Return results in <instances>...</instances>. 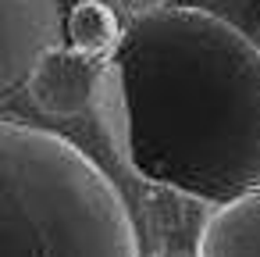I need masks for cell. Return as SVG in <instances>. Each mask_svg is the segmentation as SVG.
<instances>
[{"instance_id":"obj_1","label":"cell","mask_w":260,"mask_h":257,"mask_svg":"<svg viewBox=\"0 0 260 257\" xmlns=\"http://www.w3.org/2000/svg\"><path fill=\"white\" fill-rule=\"evenodd\" d=\"M121 164L221 207L260 189V47L200 8L128 18L96 104Z\"/></svg>"},{"instance_id":"obj_2","label":"cell","mask_w":260,"mask_h":257,"mask_svg":"<svg viewBox=\"0 0 260 257\" xmlns=\"http://www.w3.org/2000/svg\"><path fill=\"white\" fill-rule=\"evenodd\" d=\"M0 257H139L114 182L75 143L0 122Z\"/></svg>"},{"instance_id":"obj_3","label":"cell","mask_w":260,"mask_h":257,"mask_svg":"<svg viewBox=\"0 0 260 257\" xmlns=\"http://www.w3.org/2000/svg\"><path fill=\"white\" fill-rule=\"evenodd\" d=\"M68 47V15L61 0H0V93L11 97L36 65Z\"/></svg>"},{"instance_id":"obj_4","label":"cell","mask_w":260,"mask_h":257,"mask_svg":"<svg viewBox=\"0 0 260 257\" xmlns=\"http://www.w3.org/2000/svg\"><path fill=\"white\" fill-rule=\"evenodd\" d=\"M104 65L75 47L50 50L25 82L29 100L54 118H79L100 104L104 93Z\"/></svg>"},{"instance_id":"obj_5","label":"cell","mask_w":260,"mask_h":257,"mask_svg":"<svg viewBox=\"0 0 260 257\" xmlns=\"http://www.w3.org/2000/svg\"><path fill=\"white\" fill-rule=\"evenodd\" d=\"M196 257H260V189L210 207L196 236Z\"/></svg>"},{"instance_id":"obj_6","label":"cell","mask_w":260,"mask_h":257,"mask_svg":"<svg viewBox=\"0 0 260 257\" xmlns=\"http://www.w3.org/2000/svg\"><path fill=\"white\" fill-rule=\"evenodd\" d=\"M121 36H125V18L100 0H79L68 11V47L96 61H107L118 50Z\"/></svg>"},{"instance_id":"obj_7","label":"cell","mask_w":260,"mask_h":257,"mask_svg":"<svg viewBox=\"0 0 260 257\" xmlns=\"http://www.w3.org/2000/svg\"><path fill=\"white\" fill-rule=\"evenodd\" d=\"M100 4H107V8H114L125 22L128 18H139V15H150V11H157V8H168L171 0H100Z\"/></svg>"},{"instance_id":"obj_8","label":"cell","mask_w":260,"mask_h":257,"mask_svg":"<svg viewBox=\"0 0 260 257\" xmlns=\"http://www.w3.org/2000/svg\"><path fill=\"white\" fill-rule=\"evenodd\" d=\"M153 257H196V253H182V250H160V253H153Z\"/></svg>"}]
</instances>
